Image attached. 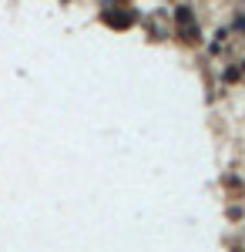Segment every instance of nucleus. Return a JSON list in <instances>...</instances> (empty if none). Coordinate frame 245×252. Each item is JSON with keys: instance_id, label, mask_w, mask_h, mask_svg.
Segmentation results:
<instances>
[{"instance_id": "f257e3e1", "label": "nucleus", "mask_w": 245, "mask_h": 252, "mask_svg": "<svg viewBox=\"0 0 245 252\" xmlns=\"http://www.w3.org/2000/svg\"><path fill=\"white\" fill-rule=\"evenodd\" d=\"M178 27L188 34V37H198V34H191L188 27H191V14H188V7H178Z\"/></svg>"}]
</instances>
